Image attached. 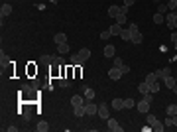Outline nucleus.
Wrapping results in <instances>:
<instances>
[{
  "instance_id": "nucleus-9",
  "label": "nucleus",
  "mask_w": 177,
  "mask_h": 132,
  "mask_svg": "<svg viewBox=\"0 0 177 132\" xmlns=\"http://www.w3.org/2000/svg\"><path fill=\"white\" fill-rule=\"evenodd\" d=\"M114 51H116V45H112V43H106L104 45V57H114Z\"/></svg>"
},
{
  "instance_id": "nucleus-26",
  "label": "nucleus",
  "mask_w": 177,
  "mask_h": 132,
  "mask_svg": "<svg viewBox=\"0 0 177 132\" xmlns=\"http://www.w3.org/2000/svg\"><path fill=\"white\" fill-rule=\"evenodd\" d=\"M161 22H165V14L155 12V14H154V24H161Z\"/></svg>"
},
{
  "instance_id": "nucleus-17",
  "label": "nucleus",
  "mask_w": 177,
  "mask_h": 132,
  "mask_svg": "<svg viewBox=\"0 0 177 132\" xmlns=\"http://www.w3.org/2000/svg\"><path fill=\"white\" fill-rule=\"evenodd\" d=\"M40 61H41L43 65H49V63H53V61H55V57H53V55H47V53H43V55L40 57Z\"/></svg>"
},
{
  "instance_id": "nucleus-14",
  "label": "nucleus",
  "mask_w": 177,
  "mask_h": 132,
  "mask_svg": "<svg viewBox=\"0 0 177 132\" xmlns=\"http://www.w3.org/2000/svg\"><path fill=\"white\" fill-rule=\"evenodd\" d=\"M110 106H112L114 110H122V109H124V99H114Z\"/></svg>"
},
{
  "instance_id": "nucleus-46",
  "label": "nucleus",
  "mask_w": 177,
  "mask_h": 132,
  "mask_svg": "<svg viewBox=\"0 0 177 132\" xmlns=\"http://www.w3.org/2000/svg\"><path fill=\"white\" fill-rule=\"evenodd\" d=\"M171 91H173V95H177V85H175V87H173V89H171Z\"/></svg>"
},
{
  "instance_id": "nucleus-48",
  "label": "nucleus",
  "mask_w": 177,
  "mask_h": 132,
  "mask_svg": "<svg viewBox=\"0 0 177 132\" xmlns=\"http://www.w3.org/2000/svg\"><path fill=\"white\" fill-rule=\"evenodd\" d=\"M173 45H175V49H177V42H175V43H173Z\"/></svg>"
},
{
  "instance_id": "nucleus-11",
  "label": "nucleus",
  "mask_w": 177,
  "mask_h": 132,
  "mask_svg": "<svg viewBox=\"0 0 177 132\" xmlns=\"http://www.w3.org/2000/svg\"><path fill=\"white\" fill-rule=\"evenodd\" d=\"M122 30H124V28H122V26H120V24H116V22H114V24H112V26H110V28H108V32H110V34H112V36H120V34H122Z\"/></svg>"
},
{
  "instance_id": "nucleus-29",
  "label": "nucleus",
  "mask_w": 177,
  "mask_h": 132,
  "mask_svg": "<svg viewBox=\"0 0 177 132\" xmlns=\"http://www.w3.org/2000/svg\"><path fill=\"white\" fill-rule=\"evenodd\" d=\"M136 106V102H134V99L130 97V99H124V109H134Z\"/></svg>"
},
{
  "instance_id": "nucleus-40",
  "label": "nucleus",
  "mask_w": 177,
  "mask_h": 132,
  "mask_svg": "<svg viewBox=\"0 0 177 132\" xmlns=\"http://www.w3.org/2000/svg\"><path fill=\"white\" fill-rule=\"evenodd\" d=\"M120 71L124 73V75H126V73H130V65H122V67H120Z\"/></svg>"
},
{
  "instance_id": "nucleus-22",
  "label": "nucleus",
  "mask_w": 177,
  "mask_h": 132,
  "mask_svg": "<svg viewBox=\"0 0 177 132\" xmlns=\"http://www.w3.org/2000/svg\"><path fill=\"white\" fill-rule=\"evenodd\" d=\"M138 91H140V95H146V93H151V91H150V85H148V83H146V81H144V83H140V85H138Z\"/></svg>"
},
{
  "instance_id": "nucleus-45",
  "label": "nucleus",
  "mask_w": 177,
  "mask_h": 132,
  "mask_svg": "<svg viewBox=\"0 0 177 132\" xmlns=\"http://www.w3.org/2000/svg\"><path fill=\"white\" fill-rule=\"evenodd\" d=\"M173 26H175V30H177V14H175V20H173Z\"/></svg>"
},
{
  "instance_id": "nucleus-49",
  "label": "nucleus",
  "mask_w": 177,
  "mask_h": 132,
  "mask_svg": "<svg viewBox=\"0 0 177 132\" xmlns=\"http://www.w3.org/2000/svg\"><path fill=\"white\" fill-rule=\"evenodd\" d=\"M175 14H177V8H175Z\"/></svg>"
},
{
  "instance_id": "nucleus-16",
  "label": "nucleus",
  "mask_w": 177,
  "mask_h": 132,
  "mask_svg": "<svg viewBox=\"0 0 177 132\" xmlns=\"http://www.w3.org/2000/svg\"><path fill=\"white\" fill-rule=\"evenodd\" d=\"M0 63H2V69H4V67H8V65L12 63V61H10V57H8L4 51H0Z\"/></svg>"
},
{
  "instance_id": "nucleus-34",
  "label": "nucleus",
  "mask_w": 177,
  "mask_h": 132,
  "mask_svg": "<svg viewBox=\"0 0 177 132\" xmlns=\"http://www.w3.org/2000/svg\"><path fill=\"white\" fill-rule=\"evenodd\" d=\"M110 36H112V34H110V32H108V30H104V32H100V40H102V42H106V40H108V38H110Z\"/></svg>"
},
{
  "instance_id": "nucleus-12",
  "label": "nucleus",
  "mask_w": 177,
  "mask_h": 132,
  "mask_svg": "<svg viewBox=\"0 0 177 132\" xmlns=\"http://www.w3.org/2000/svg\"><path fill=\"white\" fill-rule=\"evenodd\" d=\"M53 42H55V43H63V42H67V34H65V32H57V34L53 36Z\"/></svg>"
},
{
  "instance_id": "nucleus-30",
  "label": "nucleus",
  "mask_w": 177,
  "mask_h": 132,
  "mask_svg": "<svg viewBox=\"0 0 177 132\" xmlns=\"http://www.w3.org/2000/svg\"><path fill=\"white\" fill-rule=\"evenodd\" d=\"M158 12H159V14H167V12H169V8H167V4L159 2V4H158Z\"/></svg>"
},
{
  "instance_id": "nucleus-47",
  "label": "nucleus",
  "mask_w": 177,
  "mask_h": 132,
  "mask_svg": "<svg viewBox=\"0 0 177 132\" xmlns=\"http://www.w3.org/2000/svg\"><path fill=\"white\" fill-rule=\"evenodd\" d=\"M154 2H158V4H159V2H161V0H154Z\"/></svg>"
},
{
  "instance_id": "nucleus-19",
  "label": "nucleus",
  "mask_w": 177,
  "mask_h": 132,
  "mask_svg": "<svg viewBox=\"0 0 177 132\" xmlns=\"http://www.w3.org/2000/svg\"><path fill=\"white\" fill-rule=\"evenodd\" d=\"M79 57H81L83 61H87L88 57H91V49H88V47H81V51H79Z\"/></svg>"
},
{
  "instance_id": "nucleus-10",
  "label": "nucleus",
  "mask_w": 177,
  "mask_h": 132,
  "mask_svg": "<svg viewBox=\"0 0 177 132\" xmlns=\"http://www.w3.org/2000/svg\"><path fill=\"white\" fill-rule=\"evenodd\" d=\"M12 10H14V8H12V4H2V8H0V16H2V18H6V16L12 14Z\"/></svg>"
},
{
  "instance_id": "nucleus-37",
  "label": "nucleus",
  "mask_w": 177,
  "mask_h": 132,
  "mask_svg": "<svg viewBox=\"0 0 177 132\" xmlns=\"http://www.w3.org/2000/svg\"><path fill=\"white\" fill-rule=\"evenodd\" d=\"M122 65H124V61L120 57H114V67H122Z\"/></svg>"
},
{
  "instance_id": "nucleus-42",
  "label": "nucleus",
  "mask_w": 177,
  "mask_h": 132,
  "mask_svg": "<svg viewBox=\"0 0 177 132\" xmlns=\"http://www.w3.org/2000/svg\"><path fill=\"white\" fill-rule=\"evenodd\" d=\"M171 42H173V43L177 42V32H175V30H173V32H171Z\"/></svg>"
},
{
  "instance_id": "nucleus-50",
  "label": "nucleus",
  "mask_w": 177,
  "mask_h": 132,
  "mask_svg": "<svg viewBox=\"0 0 177 132\" xmlns=\"http://www.w3.org/2000/svg\"><path fill=\"white\" fill-rule=\"evenodd\" d=\"M175 81H177V77H175Z\"/></svg>"
},
{
  "instance_id": "nucleus-13",
  "label": "nucleus",
  "mask_w": 177,
  "mask_h": 132,
  "mask_svg": "<svg viewBox=\"0 0 177 132\" xmlns=\"http://www.w3.org/2000/svg\"><path fill=\"white\" fill-rule=\"evenodd\" d=\"M57 51H59V55H65V53H69V43H67V42L57 43Z\"/></svg>"
},
{
  "instance_id": "nucleus-8",
  "label": "nucleus",
  "mask_w": 177,
  "mask_h": 132,
  "mask_svg": "<svg viewBox=\"0 0 177 132\" xmlns=\"http://www.w3.org/2000/svg\"><path fill=\"white\" fill-rule=\"evenodd\" d=\"M173 20H175V12H167V14H165V24H167V28H169V30H175Z\"/></svg>"
},
{
  "instance_id": "nucleus-5",
  "label": "nucleus",
  "mask_w": 177,
  "mask_h": 132,
  "mask_svg": "<svg viewBox=\"0 0 177 132\" xmlns=\"http://www.w3.org/2000/svg\"><path fill=\"white\" fill-rule=\"evenodd\" d=\"M122 75H124V73L120 71V67H112L110 71H108V77H110V79H114V81H118Z\"/></svg>"
},
{
  "instance_id": "nucleus-41",
  "label": "nucleus",
  "mask_w": 177,
  "mask_h": 132,
  "mask_svg": "<svg viewBox=\"0 0 177 132\" xmlns=\"http://www.w3.org/2000/svg\"><path fill=\"white\" fill-rule=\"evenodd\" d=\"M53 63H57V65H63L65 61H63V57H61V55H59V57H55V61H53Z\"/></svg>"
},
{
  "instance_id": "nucleus-21",
  "label": "nucleus",
  "mask_w": 177,
  "mask_h": 132,
  "mask_svg": "<svg viewBox=\"0 0 177 132\" xmlns=\"http://www.w3.org/2000/svg\"><path fill=\"white\" fill-rule=\"evenodd\" d=\"M120 38L124 40V42H130V40H132V32H130V28H126V30H122Z\"/></svg>"
},
{
  "instance_id": "nucleus-33",
  "label": "nucleus",
  "mask_w": 177,
  "mask_h": 132,
  "mask_svg": "<svg viewBox=\"0 0 177 132\" xmlns=\"http://www.w3.org/2000/svg\"><path fill=\"white\" fill-rule=\"evenodd\" d=\"M73 114H75V116H83V114H87L85 106H77V109H73Z\"/></svg>"
},
{
  "instance_id": "nucleus-31",
  "label": "nucleus",
  "mask_w": 177,
  "mask_h": 132,
  "mask_svg": "<svg viewBox=\"0 0 177 132\" xmlns=\"http://www.w3.org/2000/svg\"><path fill=\"white\" fill-rule=\"evenodd\" d=\"M155 120H158V118H155V114H151V113H146V122H148V124H154V122Z\"/></svg>"
},
{
  "instance_id": "nucleus-28",
  "label": "nucleus",
  "mask_w": 177,
  "mask_h": 132,
  "mask_svg": "<svg viewBox=\"0 0 177 132\" xmlns=\"http://www.w3.org/2000/svg\"><path fill=\"white\" fill-rule=\"evenodd\" d=\"M36 128L40 130V132H47V130H49V124H47V122H43V120H41V122H37V126H36Z\"/></svg>"
},
{
  "instance_id": "nucleus-38",
  "label": "nucleus",
  "mask_w": 177,
  "mask_h": 132,
  "mask_svg": "<svg viewBox=\"0 0 177 132\" xmlns=\"http://www.w3.org/2000/svg\"><path fill=\"white\" fill-rule=\"evenodd\" d=\"M144 99H146L148 102H154V93H146V95H144Z\"/></svg>"
},
{
  "instance_id": "nucleus-4",
  "label": "nucleus",
  "mask_w": 177,
  "mask_h": 132,
  "mask_svg": "<svg viewBox=\"0 0 177 132\" xmlns=\"http://www.w3.org/2000/svg\"><path fill=\"white\" fill-rule=\"evenodd\" d=\"M85 113L88 114V116H95V114L99 113V106H96V105H95V102H92V101H88L87 105H85Z\"/></svg>"
},
{
  "instance_id": "nucleus-3",
  "label": "nucleus",
  "mask_w": 177,
  "mask_h": 132,
  "mask_svg": "<svg viewBox=\"0 0 177 132\" xmlns=\"http://www.w3.org/2000/svg\"><path fill=\"white\" fill-rule=\"evenodd\" d=\"M106 128L110 132H122V130H124L120 124H118V120H114V118H108V120H106Z\"/></svg>"
},
{
  "instance_id": "nucleus-44",
  "label": "nucleus",
  "mask_w": 177,
  "mask_h": 132,
  "mask_svg": "<svg viewBox=\"0 0 177 132\" xmlns=\"http://www.w3.org/2000/svg\"><path fill=\"white\" fill-rule=\"evenodd\" d=\"M171 120H173V126H177V114H173V116H171Z\"/></svg>"
},
{
  "instance_id": "nucleus-35",
  "label": "nucleus",
  "mask_w": 177,
  "mask_h": 132,
  "mask_svg": "<svg viewBox=\"0 0 177 132\" xmlns=\"http://www.w3.org/2000/svg\"><path fill=\"white\" fill-rule=\"evenodd\" d=\"M150 91H151V93H159V83H158V81H155L154 85H150Z\"/></svg>"
},
{
  "instance_id": "nucleus-2",
  "label": "nucleus",
  "mask_w": 177,
  "mask_h": 132,
  "mask_svg": "<svg viewBox=\"0 0 177 132\" xmlns=\"http://www.w3.org/2000/svg\"><path fill=\"white\" fill-rule=\"evenodd\" d=\"M150 106H151V102H148L146 99H142L140 102H136V109H138V113H142V114L150 113Z\"/></svg>"
},
{
  "instance_id": "nucleus-36",
  "label": "nucleus",
  "mask_w": 177,
  "mask_h": 132,
  "mask_svg": "<svg viewBox=\"0 0 177 132\" xmlns=\"http://www.w3.org/2000/svg\"><path fill=\"white\" fill-rule=\"evenodd\" d=\"M69 85H71V81L67 79V77H65V79H61V81H59V87H69Z\"/></svg>"
},
{
  "instance_id": "nucleus-43",
  "label": "nucleus",
  "mask_w": 177,
  "mask_h": 132,
  "mask_svg": "<svg viewBox=\"0 0 177 132\" xmlns=\"http://www.w3.org/2000/svg\"><path fill=\"white\" fill-rule=\"evenodd\" d=\"M134 2H136V0H124V6H128V8H130Z\"/></svg>"
},
{
  "instance_id": "nucleus-18",
  "label": "nucleus",
  "mask_w": 177,
  "mask_h": 132,
  "mask_svg": "<svg viewBox=\"0 0 177 132\" xmlns=\"http://www.w3.org/2000/svg\"><path fill=\"white\" fill-rule=\"evenodd\" d=\"M151 130H155V132H163V130H165V124H163L161 120H155L154 124H151Z\"/></svg>"
},
{
  "instance_id": "nucleus-15",
  "label": "nucleus",
  "mask_w": 177,
  "mask_h": 132,
  "mask_svg": "<svg viewBox=\"0 0 177 132\" xmlns=\"http://www.w3.org/2000/svg\"><path fill=\"white\" fill-rule=\"evenodd\" d=\"M163 83H165V87L171 91V89H173L175 85H177V81H175V77H171V75H169V77H165V79H163Z\"/></svg>"
},
{
  "instance_id": "nucleus-25",
  "label": "nucleus",
  "mask_w": 177,
  "mask_h": 132,
  "mask_svg": "<svg viewBox=\"0 0 177 132\" xmlns=\"http://www.w3.org/2000/svg\"><path fill=\"white\" fill-rule=\"evenodd\" d=\"M142 40H144V38H142V34H140V32H134V34H132V40H130V42H132V43H142Z\"/></svg>"
},
{
  "instance_id": "nucleus-6",
  "label": "nucleus",
  "mask_w": 177,
  "mask_h": 132,
  "mask_svg": "<svg viewBox=\"0 0 177 132\" xmlns=\"http://www.w3.org/2000/svg\"><path fill=\"white\" fill-rule=\"evenodd\" d=\"M155 75H158V79H165V77H169V75H171V67L158 69V71H155Z\"/></svg>"
},
{
  "instance_id": "nucleus-1",
  "label": "nucleus",
  "mask_w": 177,
  "mask_h": 132,
  "mask_svg": "<svg viewBox=\"0 0 177 132\" xmlns=\"http://www.w3.org/2000/svg\"><path fill=\"white\" fill-rule=\"evenodd\" d=\"M96 114H99L100 118H104V120H108V118H110V110H108V105H106V102H100V105H99V113H96Z\"/></svg>"
},
{
  "instance_id": "nucleus-20",
  "label": "nucleus",
  "mask_w": 177,
  "mask_h": 132,
  "mask_svg": "<svg viewBox=\"0 0 177 132\" xmlns=\"http://www.w3.org/2000/svg\"><path fill=\"white\" fill-rule=\"evenodd\" d=\"M71 63H73L75 67H79V65H83L85 61H83L81 57H79V53H75V55H71Z\"/></svg>"
},
{
  "instance_id": "nucleus-32",
  "label": "nucleus",
  "mask_w": 177,
  "mask_h": 132,
  "mask_svg": "<svg viewBox=\"0 0 177 132\" xmlns=\"http://www.w3.org/2000/svg\"><path fill=\"white\" fill-rule=\"evenodd\" d=\"M83 97H85L87 101H92V99H95V91H92V89H85V95H83Z\"/></svg>"
},
{
  "instance_id": "nucleus-27",
  "label": "nucleus",
  "mask_w": 177,
  "mask_h": 132,
  "mask_svg": "<svg viewBox=\"0 0 177 132\" xmlns=\"http://www.w3.org/2000/svg\"><path fill=\"white\" fill-rule=\"evenodd\" d=\"M165 114H167V116H173V114H177V105H169L165 109Z\"/></svg>"
},
{
  "instance_id": "nucleus-24",
  "label": "nucleus",
  "mask_w": 177,
  "mask_h": 132,
  "mask_svg": "<svg viewBox=\"0 0 177 132\" xmlns=\"http://www.w3.org/2000/svg\"><path fill=\"white\" fill-rule=\"evenodd\" d=\"M118 12H120V6H116V4H112V6L108 8V16H112V18H116Z\"/></svg>"
},
{
  "instance_id": "nucleus-39",
  "label": "nucleus",
  "mask_w": 177,
  "mask_h": 132,
  "mask_svg": "<svg viewBox=\"0 0 177 132\" xmlns=\"http://www.w3.org/2000/svg\"><path fill=\"white\" fill-rule=\"evenodd\" d=\"M128 28H130V32H132V34H134V32H138V24H136V22H132Z\"/></svg>"
},
{
  "instance_id": "nucleus-7",
  "label": "nucleus",
  "mask_w": 177,
  "mask_h": 132,
  "mask_svg": "<svg viewBox=\"0 0 177 132\" xmlns=\"http://www.w3.org/2000/svg\"><path fill=\"white\" fill-rule=\"evenodd\" d=\"M71 106H73V109H77V106H85V105H83V97H81V95H73V97H71Z\"/></svg>"
},
{
  "instance_id": "nucleus-23",
  "label": "nucleus",
  "mask_w": 177,
  "mask_h": 132,
  "mask_svg": "<svg viewBox=\"0 0 177 132\" xmlns=\"http://www.w3.org/2000/svg\"><path fill=\"white\" fill-rule=\"evenodd\" d=\"M155 81H158V75H155V71H154V73H148V75H146V83H148V85H154Z\"/></svg>"
}]
</instances>
